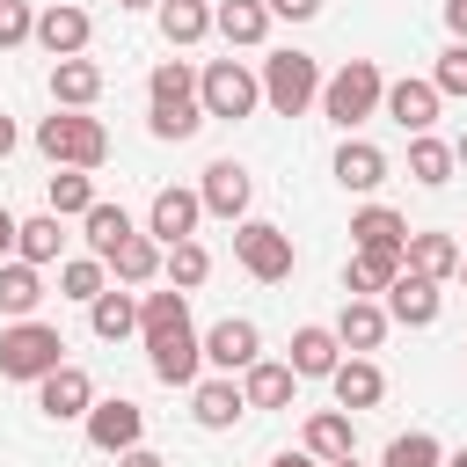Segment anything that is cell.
Masks as SVG:
<instances>
[{
	"instance_id": "6da1fadb",
	"label": "cell",
	"mask_w": 467,
	"mask_h": 467,
	"mask_svg": "<svg viewBox=\"0 0 467 467\" xmlns=\"http://www.w3.org/2000/svg\"><path fill=\"white\" fill-rule=\"evenodd\" d=\"M146 95H153V109H146V131L153 139H197L204 109H197V73L182 58H161L153 80H146Z\"/></svg>"
},
{
	"instance_id": "7a4b0ae2",
	"label": "cell",
	"mask_w": 467,
	"mask_h": 467,
	"mask_svg": "<svg viewBox=\"0 0 467 467\" xmlns=\"http://www.w3.org/2000/svg\"><path fill=\"white\" fill-rule=\"evenodd\" d=\"M36 146H44L51 168H102L109 161V131L95 117H80V109H51L36 124Z\"/></svg>"
},
{
	"instance_id": "3957f363",
	"label": "cell",
	"mask_w": 467,
	"mask_h": 467,
	"mask_svg": "<svg viewBox=\"0 0 467 467\" xmlns=\"http://www.w3.org/2000/svg\"><path fill=\"white\" fill-rule=\"evenodd\" d=\"M379 95H387L379 66H372V58H350V66H336V73L321 80V117L343 124V131H358V124L379 109Z\"/></svg>"
},
{
	"instance_id": "277c9868",
	"label": "cell",
	"mask_w": 467,
	"mask_h": 467,
	"mask_svg": "<svg viewBox=\"0 0 467 467\" xmlns=\"http://www.w3.org/2000/svg\"><path fill=\"white\" fill-rule=\"evenodd\" d=\"M66 365V336L51 321H15L0 328V379H44Z\"/></svg>"
},
{
	"instance_id": "5b68a950",
	"label": "cell",
	"mask_w": 467,
	"mask_h": 467,
	"mask_svg": "<svg viewBox=\"0 0 467 467\" xmlns=\"http://www.w3.org/2000/svg\"><path fill=\"white\" fill-rule=\"evenodd\" d=\"M255 80H263V102L277 117H306V102H321V66L306 51H270Z\"/></svg>"
},
{
	"instance_id": "8992f818",
	"label": "cell",
	"mask_w": 467,
	"mask_h": 467,
	"mask_svg": "<svg viewBox=\"0 0 467 467\" xmlns=\"http://www.w3.org/2000/svg\"><path fill=\"white\" fill-rule=\"evenodd\" d=\"M255 102H263V80H255L241 58H212V66L197 73V109H204V117L241 124V117H255Z\"/></svg>"
},
{
	"instance_id": "52a82bcc",
	"label": "cell",
	"mask_w": 467,
	"mask_h": 467,
	"mask_svg": "<svg viewBox=\"0 0 467 467\" xmlns=\"http://www.w3.org/2000/svg\"><path fill=\"white\" fill-rule=\"evenodd\" d=\"M234 263H241L255 285H285V277H292V263H299V248H292V234H285V226L248 219V226H234Z\"/></svg>"
},
{
	"instance_id": "ba28073f",
	"label": "cell",
	"mask_w": 467,
	"mask_h": 467,
	"mask_svg": "<svg viewBox=\"0 0 467 467\" xmlns=\"http://www.w3.org/2000/svg\"><path fill=\"white\" fill-rule=\"evenodd\" d=\"M146 350H153V379H168V387H197L204 343H197V328H190V321H168V328H153V336H146Z\"/></svg>"
},
{
	"instance_id": "9c48e42d",
	"label": "cell",
	"mask_w": 467,
	"mask_h": 467,
	"mask_svg": "<svg viewBox=\"0 0 467 467\" xmlns=\"http://www.w3.org/2000/svg\"><path fill=\"white\" fill-rule=\"evenodd\" d=\"M80 423H88V445H95V452H131V445L146 438V409L124 401V394H117V401H95Z\"/></svg>"
},
{
	"instance_id": "30bf717a",
	"label": "cell",
	"mask_w": 467,
	"mask_h": 467,
	"mask_svg": "<svg viewBox=\"0 0 467 467\" xmlns=\"http://www.w3.org/2000/svg\"><path fill=\"white\" fill-rule=\"evenodd\" d=\"M197 219H204V204H197V190H153V212H146V234L161 241V248H175V241H197Z\"/></svg>"
},
{
	"instance_id": "8fae6325",
	"label": "cell",
	"mask_w": 467,
	"mask_h": 467,
	"mask_svg": "<svg viewBox=\"0 0 467 467\" xmlns=\"http://www.w3.org/2000/svg\"><path fill=\"white\" fill-rule=\"evenodd\" d=\"M204 358H212V365H219V372L234 379V372H248V365L263 358V328H255L248 314H226V321H219V328L204 336Z\"/></svg>"
},
{
	"instance_id": "7c38bea8",
	"label": "cell",
	"mask_w": 467,
	"mask_h": 467,
	"mask_svg": "<svg viewBox=\"0 0 467 467\" xmlns=\"http://www.w3.org/2000/svg\"><path fill=\"white\" fill-rule=\"evenodd\" d=\"M36 409H44L51 423H73V416H88V409H95V379H88L80 365H58V372H44V379H36Z\"/></svg>"
},
{
	"instance_id": "4fadbf2b",
	"label": "cell",
	"mask_w": 467,
	"mask_h": 467,
	"mask_svg": "<svg viewBox=\"0 0 467 467\" xmlns=\"http://www.w3.org/2000/svg\"><path fill=\"white\" fill-rule=\"evenodd\" d=\"M438 102H445V95H438L431 80H394V88L379 95V109H387V117H394L409 139H423V131L438 124Z\"/></svg>"
},
{
	"instance_id": "5bb4252c",
	"label": "cell",
	"mask_w": 467,
	"mask_h": 467,
	"mask_svg": "<svg viewBox=\"0 0 467 467\" xmlns=\"http://www.w3.org/2000/svg\"><path fill=\"white\" fill-rule=\"evenodd\" d=\"M197 204H204L212 219H241V212H248V168H241V161H212L204 182H197Z\"/></svg>"
},
{
	"instance_id": "9a60e30c",
	"label": "cell",
	"mask_w": 467,
	"mask_h": 467,
	"mask_svg": "<svg viewBox=\"0 0 467 467\" xmlns=\"http://www.w3.org/2000/svg\"><path fill=\"white\" fill-rule=\"evenodd\" d=\"M438 285L431 277H416V270H401L394 285H387V321H401V328H431L438 321Z\"/></svg>"
},
{
	"instance_id": "2e32d148",
	"label": "cell",
	"mask_w": 467,
	"mask_h": 467,
	"mask_svg": "<svg viewBox=\"0 0 467 467\" xmlns=\"http://www.w3.org/2000/svg\"><path fill=\"white\" fill-rule=\"evenodd\" d=\"M299 452H314L321 467L350 460V452H358V423H350V409H314V416H306V445H299Z\"/></svg>"
},
{
	"instance_id": "e0dca14e",
	"label": "cell",
	"mask_w": 467,
	"mask_h": 467,
	"mask_svg": "<svg viewBox=\"0 0 467 467\" xmlns=\"http://www.w3.org/2000/svg\"><path fill=\"white\" fill-rule=\"evenodd\" d=\"M350 241H358V255H401L409 248V226H401V212L365 204V212H350Z\"/></svg>"
},
{
	"instance_id": "ac0fdd59",
	"label": "cell",
	"mask_w": 467,
	"mask_h": 467,
	"mask_svg": "<svg viewBox=\"0 0 467 467\" xmlns=\"http://www.w3.org/2000/svg\"><path fill=\"white\" fill-rule=\"evenodd\" d=\"M190 416L204 423V431H234L241 416H248V394L219 372V379H197V394H190Z\"/></svg>"
},
{
	"instance_id": "d6986e66",
	"label": "cell",
	"mask_w": 467,
	"mask_h": 467,
	"mask_svg": "<svg viewBox=\"0 0 467 467\" xmlns=\"http://www.w3.org/2000/svg\"><path fill=\"white\" fill-rule=\"evenodd\" d=\"M88 36H95V22H88L80 7H44V15H36V44H44L51 58H80Z\"/></svg>"
},
{
	"instance_id": "ffe728a7",
	"label": "cell",
	"mask_w": 467,
	"mask_h": 467,
	"mask_svg": "<svg viewBox=\"0 0 467 467\" xmlns=\"http://www.w3.org/2000/svg\"><path fill=\"white\" fill-rule=\"evenodd\" d=\"M343 365V343H336V328H292V379H328Z\"/></svg>"
},
{
	"instance_id": "44dd1931",
	"label": "cell",
	"mask_w": 467,
	"mask_h": 467,
	"mask_svg": "<svg viewBox=\"0 0 467 467\" xmlns=\"http://www.w3.org/2000/svg\"><path fill=\"white\" fill-rule=\"evenodd\" d=\"M328 387H336V409H379V394H387V372H379L372 358H343V365L328 372Z\"/></svg>"
},
{
	"instance_id": "7402d4cb",
	"label": "cell",
	"mask_w": 467,
	"mask_h": 467,
	"mask_svg": "<svg viewBox=\"0 0 467 467\" xmlns=\"http://www.w3.org/2000/svg\"><path fill=\"white\" fill-rule=\"evenodd\" d=\"M102 95V66L95 58H51V102L58 109H88Z\"/></svg>"
},
{
	"instance_id": "603a6c76",
	"label": "cell",
	"mask_w": 467,
	"mask_h": 467,
	"mask_svg": "<svg viewBox=\"0 0 467 467\" xmlns=\"http://www.w3.org/2000/svg\"><path fill=\"white\" fill-rule=\"evenodd\" d=\"M401 270H416V277L445 285V277L460 270V241H452V234H409V248H401Z\"/></svg>"
},
{
	"instance_id": "cb8c5ba5",
	"label": "cell",
	"mask_w": 467,
	"mask_h": 467,
	"mask_svg": "<svg viewBox=\"0 0 467 467\" xmlns=\"http://www.w3.org/2000/svg\"><path fill=\"white\" fill-rule=\"evenodd\" d=\"M336 182H343V190H379V182H387V153H379L372 139H343V146H336Z\"/></svg>"
},
{
	"instance_id": "d4e9b609",
	"label": "cell",
	"mask_w": 467,
	"mask_h": 467,
	"mask_svg": "<svg viewBox=\"0 0 467 467\" xmlns=\"http://www.w3.org/2000/svg\"><path fill=\"white\" fill-rule=\"evenodd\" d=\"M80 226H88V248H95V263H109V255H117V248L139 234V226H131V212H124V204H102V197L88 204V219H80Z\"/></svg>"
},
{
	"instance_id": "484cf974",
	"label": "cell",
	"mask_w": 467,
	"mask_h": 467,
	"mask_svg": "<svg viewBox=\"0 0 467 467\" xmlns=\"http://www.w3.org/2000/svg\"><path fill=\"white\" fill-rule=\"evenodd\" d=\"M379 336H387V306L350 299V306H343V321H336V343H343L350 358H365V350H379Z\"/></svg>"
},
{
	"instance_id": "4316f807",
	"label": "cell",
	"mask_w": 467,
	"mask_h": 467,
	"mask_svg": "<svg viewBox=\"0 0 467 467\" xmlns=\"http://www.w3.org/2000/svg\"><path fill=\"white\" fill-rule=\"evenodd\" d=\"M212 29H219L226 44H263V36H270V7H263V0H219V7H212Z\"/></svg>"
},
{
	"instance_id": "83f0119b",
	"label": "cell",
	"mask_w": 467,
	"mask_h": 467,
	"mask_svg": "<svg viewBox=\"0 0 467 467\" xmlns=\"http://www.w3.org/2000/svg\"><path fill=\"white\" fill-rule=\"evenodd\" d=\"M292 365H270V358H255L248 365V379H241V394H248V409H285L292 401Z\"/></svg>"
},
{
	"instance_id": "f1b7e54d",
	"label": "cell",
	"mask_w": 467,
	"mask_h": 467,
	"mask_svg": "<svg viewBox=\"0 0 467 467\" xmlns=\"http://www.w3.org/2000/svg\"><path fill=\"white\" fill-rule=\"evenodd\" d=\"M58 241H66V234H58L51 212H44V219H22V226H15V263L44 270V263H58Z\"/></svg>"
},
{
	"instance_id": "f546056e",
	"label": "cell",
	"mask_w": 467,
	"mask_h": 467,
	"mask_svg": "<svg viewBox=\"0 0 467 467\" xmlns=\"http://www.w3.org/2000/svg\"><path fill=\"white\" fill-rule=\"evenodd\" d=\"M36 299H44V277H36L29 263H0V314L29 321V314H36Z\"/></svg>"
},
{
	"instance_id": "4dcf8cb0",
	"label": "cell",
	"mask_w": 467,
	"mask_h": 467,
	"mask_svg": "<svg viewBox=\"0 0 467 467\" xmlns=\"http://www.w3.org/2000/svg\"><path fill=\"white\" fill-rule=\"evenodd\" d=\"M452 168H460V161H452V146H445V139H431V131H423V139H409V175H416L423 190L452 182Z\"/></svg>"
},
{
	"instance_id": "1f68e13d",
	"label": "cell",
	"mask_w": 467,
	"mask_h": 467,
	"mask_svg": "<svg viewBox=\"0 0 467 467\" xmlns=\"http://www.w3.org/2000/svg\"><path fill=\"white\" fill-rule=\"evenodd\" d=\"M102 270H117V285H146V277L161 270V241H153V234H131Z\"/></svg>"
},
{
	"instance_id": "d6a6232c",
	"label": "cell",
	"mask_w": 467,
	"mask_h": 467,
	"mask_svg": "<svg viewBox=\"0 0 467 467\" xmlns=\"http://www.w3.org/2000/svg\"><path fill=\"white\" fill-rule=\"evenodd\" d=\"M88 321H95L102 343H124V336L139 328V299H131V292H102V299L88 306Z\"/></svg>"
},
{
	"instance_id": "836d02e7",
	"label": "cell",
	"mask_w": 467,
	"mask_h": 467,
	"mask_svg": "<svg viewBox=\"0 0 467 467\" xmlns=\"http://www.w3.org/2000/svg\"><path fill=\"white\" fill-rule=\"evenodd\" d=\"M161 36H168V44L212 36V7H204V0H161Z\"/></svg>"
},
{
	"instance_id": "e575fe53",
	"label": "cell",
	"mask_w": 467,
	"mask_h": 467,
	"mask_svg": "<svg viewBox=\"0 0 467 467\" xmlns=\"http://www.w3.org/2000/svg\"><path fill=\"white\" fill-rule=\"evenodd\" d=\"M88 204H95L88 168H58L51 175V219H88Z\"/></svg>"
},
{
	"instance_id": "d590c367",
	"label": "cell",
	"mask_w": 467,
	"mask_h": 467,
	"mask_svg": "<svg viewBox=\"0 0 467 467\" xmlns=\"http://www.w3.org/2000/svg\"><path fill=\"white\" fill-rule=\"evenodd\" d=\"M394 277H401V255H350L343 292H350V299H365V292H387Z\"/></svg>"
},
{
	"instance_id": "8d00e7d4",
	"label": "cell",
	"mask_w": 467,
	"mask_h": 467,
	"mask_svg": "<svg viewBox=\"0 0 467 467\" xmlns=\"http://www.w3.org/2000/svg\"><path fill=\"white\" fill-rule=\"evenodd\" d=\"M109 270L95 263V255H73V263H58V299H80V306H95L109 285H102Z\"/></svg>"
},
{
	"instance_id": "74e56055",
	"label": "cell",
	"mask_w": 467,
	"mask_h": 467,
	"mask_svg": "<svg viewBox=\"0 0 467 467\" xmlns=\"http://www.w3.org/2000/svg\"><path fill=\"white\" fill-rule=\"evenodd\" d=\"M161 263H168V285H175V292H190V285H204V277H212V255H204V241H175Z\"/></svg>"
},
{
	"instance_id": "f35d334b",
	"label": "cell",
	"mask_w": 467,
	"mask_h": 467,
	"mask_svg": "<svg viewBox=\"0 0 467 467\" xmlns=\"http://www.w3.org/2000/svg\"><path fill=\"white\" fill-rule=\"evenodd\" d=\"M379 467H445V452H438V438L431 431H401L394 445H387V460Z\"/></svg>"
},
{
	"instance_id": "ab89813d",
	"label": "cell",
	"mask_w": 467,
	"mask_h": 467,
	"mask_svg": "<svg viewBox=\"0 0 467 467\" xmlns=\"http://www.w3.org/2000/svg\"><path fill=\"white\" fill-rule=\"evenodd\" d=\"M431 88H438V95H467V44L438 51V66H431Z\"/></svg>"
},
{
	"instance_id": "60d3db41",
	"label": "cell",
	"mask_w": 467,
	"mask_h": 467,
	"mask_svg": "<svg viewBox=\"0 0 467 467\" xmlns=\"http://www.w3.org/2000/svg\"><path fill=\"white\" fill-rule=\"evenodd\" d=\"M36 36V15L22 7V0H0V51H15V44H29Z\"/></svg>"
},
{
	"instance_id": "b9f144b4",
	"label": "cell",
	"mask_w": 467,
	"mask_h": 467,
	"mask_svg": "<svg viewBox=\"0 0 467 467\" xmlns=\"http://www.w3.org/2000/svg\"><path fill=\"white\" fill-rule=\"evenodd\" d=\"M263 7H270V22H277V15H285V22H314V15H321V0H263Z\"/></svg>"
},
{
	"instance_id": "7bdbcfd3",
	"label": "cell",
	"mask_w": 467,
	"mask_h": 467,
	"mask_svg": "<svg viewBox=\"0 0 467 467\" xmlns=\"http://www.w3.org/2000/svg\"><path fill=\"white\" fill-rule=\"evenodd\" d=\"M117 467H168L161 452H146V445H131V452H117Z\"/></svg>"
},
{
	"instance_id": "ee69618b",
	"label": "cell",
	"mask_w": 467,
	"mask_h": 467,
	"mask_svg": "<svg viewBox=\"0 0 467 467\" xmlns=\"http://www.w3.org/2000/svg\"><path fill=\"white\" fill-rule=\"evenodd\" d=\"M15 226H22V219H15V212H7V204H0V263H7V255H15Z\"/></svg>"
},
{
	"instance_id": "f6af8a7d",
	"label": "cell",
	"mask_w": 467,
	"mask_h": 467,
	"mask_svg": "<svg viewBox=\"0 0 467 467\" xmlns=\"http://www.w3.org/2000/svg\"><path fill=\"white\" fill-rule=\"evenodd\" d=\"M445 22H452V36H467V0H445Z\"/></svg>"
},
{
	"instance_id": "bcb514c9",
	"label": "cell",
	"mask_w": 467,
	"mask_h": 467,
	"mask_svg": "<svg viewBox=\"0 0 467 467\" xmlns=\"http://www.w3.org/2000/svg\"><path fill=\"white\" fill-rule=\"evenodd\" d=\"M270 467H321V460H314V452H277Z\"/></svg>"
},
{
	"instance_id": "7dc6e473",
	"label": "cell",
	"mask_w": 467,
	"mask_h": 467,
	"mask_svg": "<svg viewBox=\"0 0 467 467\" xmlns=\"http://www.w3.org/2000/svg\"><path fill=\"white\" fill-rule=\"evenodd\" d=\"M15 153V117H0V161Z\"/></svg>"
},
{
	"instance_id": "c3c4849f",
	"label": "cell",
	"mask_w": 467,
	"mask_h": 467,
	"mask_svg": "<svg viewBox=\"0 0 467 467\" xmlns=\"http://www.w3.org/2000/svg\"><path fill=\"white\" fill-rule=\"evenodd\" d=\"M445 467H467V445H460V452H452V460H445Z\"/></svg>"
},
{
	"instance_id": "681fc988",
	"label": "cell",
	"mask_w": 467,
	"mask_h": 467,
	"mask_svg": "<svg viewBox=\"0 0 467 467\" xmlns=\"http://www.w3.org/2000/svg\"><path fill=\"white\" fill-rule=\"evenodd\" d=\"M452 161H460V168H467V139H460V146H452Z\"/></svg>"
},
{
	"instance_id": "f907efd6",
	"label": "cell",
	"mask_w": 467,
	"mask_h": 467,
	"mask_svg": "<svg viewBox=\"0 0 467 467\" xmlns=\"http://www.w3.org/2000/svg\"><path fill=\"white\" fill-rule=\"evenodd\" d=\"M117 7H161V0H117Z\"/></svg>"
},
{
	"instance_id": "816d5d0a",
	"label": "cell",
	"mask_w": 467,
	"mask_h": 467,
	"mask_svg": "<svg viewBox=\"0 0 467 467\" xmlns=\"http://www.w3.org/2000/svg\"><path fill=\"white\" fill-rule=\"evenodd\" d=\"M336 467H358V460H336Z\"/></svg>"
},
{
	"instance_id": "f5cc1de1",
	"label": "cell",
	"mask_w": 467,
	"mask_h": 467,
	"mask_svg": "<svg viewBox=\"0 0 467 467\" xmlns=\"http://www.w3.org/2000/svg\"><path fill=\"white\" fill-rule=\"evenodd\" d=\"M460 270H467V255H460Z\"/></svg>"
},
{
	"instance_id": "db71d44e",
	"label": "cell",
	"mask_w": 467,
	"mask_h": 467,
	"mask_svg": "<svg viewBox=\"0 0 467 467\" xmlns=\"http://www.w3.org/2000/svg\"><path fill=\"white\" fill-rule=\"evenodd\" d=\"M460 350H467V343H460Z\"/></svg>"
},
{
	"instance_id": "11a10c76",
	"label": "cell",
	"mask_w": 467,
	"mask_h": 467,
	"mask_svg": "<svg viewBox=\"0 0 467 467\" xmlns=\"http://www.w3.org/2000/svg\"><path fill=\"white\" fill-rule=\"evenodd\" d=\"M460 255H467V248H460Z\"/></svg>"
}]
</instances>
